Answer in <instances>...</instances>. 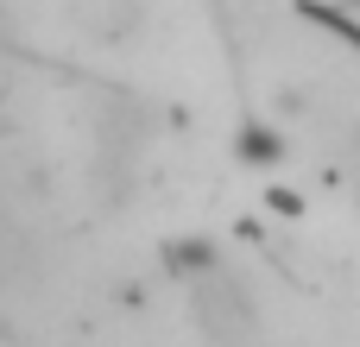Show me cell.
Here are the masks:
<instances>
[{"mask_svg": "<svg viewBox=\"0 0 360 347\" xmlns=\"http://www.w3.org/2000/svg\"><path fill=\"white\" fill-rule=\"evenodd\" d=\"M354 209H360V196H354Z\"/></svg>", "mask_w": 360, "mask_h": 347, "instance_id": "cell-4", "label": "cell"}, {"mask_svg": "<svg viewBox=\"0 0 360 347\" xmlns=\"http://www.w3.org/2000/svg\"><path fill=\"white\" fill-rule=\"evenodd\" d=\"M215 266H221V247L202 240V234H177V240L158 247V272H165L171 284H196V278L215 272Z\"/></svg>", "mask_w": 360, "mask_h": 347, "instance_id": "cell-2", "label": "cell"}, {"mask_svg": "<svg viewBox=\"0 0 360 347\" xmlns=\"http://www.w3.org/2000/svg\"><path fill=\"white\" fill-rule=\"evenodd\" d=\"M184 297H190L196 335L209 347H253L259 341V303H253V291H247L228 266H215V272H202L196 284H184Z\"/></svg>", "mask_w": 360, "mask_h": 347, "instance_id": "cell-1", "label": "cell"}, {"mask_svg": "<svg viewBox=\"0 0 360 347\" xmlns=\"http://www.w3.org/2000/svg\"><path fill=\"white\" fill-rule=\"evenodd\" d=\"M234 158H240L247 171H278V164L291 158V139H285V126H272V120H240V126H234Z\"/></svg>", "mask_w": 360, "mask_h": 347, "instance_id": "cell-3", "label": "cell"}]
</instances>
